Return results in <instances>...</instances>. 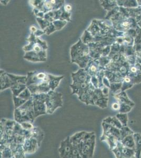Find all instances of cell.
I'll return each mask as SVG.
<instances>
[{
  "mask_svg": "<svg viewBox=\"0 0 141 158\" xmlns=\"http://www.w3.org/2000/svg\"><path fill=\"white\" fill-rule=\"evenodd\" d=\"M15 119L16 122L20 124L25 122H33L35 118L33 102L32 101H27L21 107L15 109Z\"/></svg>",
  "mask_w": 141,
  "mask_h": 158,
  "instance_id": "1",
  "label": "cell"
},
{
  "mask_svg": "<svg viewBox=\"0 0 141 158\" xmlns=\"http://www.w3.org/2000/svg\"><path fill=\"white\" fill-rule=\"evenodd\" d=\"M96 143V135L94 132H86L82 142L77 145L82 158H92Z\"/></svg>",
  "mask_w": 141,
  "mask_h": 158,
  "instance_id": "2",
  "label": "cell"
},
{
  "mask_svg": "<svg viewBox=\"0 0 141 158\" xmlns=\"http://www.w3.org/2000/svg\"><path fill=\"white\" fill-rule=\"evenodd\" d=\"M112 151L116 158H136L135 150L124 147L121 141L118 142L117 146Z\"/></svg>",
  "mask_w": 141,
  "mask_h": 158,
  "instance_id": "3",
  "label": "cell"
},
{
  "mask_svg": "<svg viewBox=\"0 0 141 158\" xmlns=\"http://www.w3.org/2000/svg\"><path fill=\"white\" fill-rule=\"evenodd\" d=\"M73 146L70 141V137H66L60 143L59 152L61 158H72Z\"/></svg>",
  "mask_w": 141,
  "mask_h": 158,
  "instance_id": "4",
  "label": "cell"
},
{
  "mask_svg": "<svg viewBox=\"0 0 141 158\" xmlns=\"http://www.w3.org/2000/svg\"><path fill=\"white\" fill-rule=\"evenodd\" d=\"M47 113L52 114L57 108L62 106V101L61 96L55 94H50L45 101Z\"/></svg>",
  "mask_w": 141,
  "mask_h": 158,
  "instance_id": "5",
  "label": "cell"
},
{
  "mask_svg": "<svg viewBox=\"0 0 141 158\" xmlns=\"http://www.w3.org/2000/svg\"><path fill=\"white\" fill-rule=\"evenodd\" d=\"M47 98H36L33 100L34 118H35L39 115L47 113V106L45 103Z\"/></svg>",
  "mask_w": 141,
  "mask_h": 158,
  "instance_id": "6",
  "label": "cell"
},
{
  "mask_svg": "<svg viewBox=\"0 0 141 158\" xmlns=\"http://www.w3.org/2000/svg\"><path fill=\"white\" fill-rule=\"evenodd\" d=\"M23 146L26 154H33L35 152L39 147L38 141L32 137L26 139Z\"/></svg>",
  "mask_w": 141,
  "mask_h": 158,
  "instance_id": "7",
  "label": "cell"
},
{
  "mask_svg": "<svg viewBox=\"0 0 141 158\" xmlns=\"http://www.w3.org/2000/svg\"><path fill=\"white\" fill-rule=\"evenodd\" d=\"M102 127H103V134L104 135H113L118 139V140L121 141V132L120 130L114 127L107 124L105 122L102 123Z\"/></svg>",
  "mask_w": 141,
  "mask_h": 158,
  "instance_id": "8",
  "label": "cell"
},
{
  "mask_svg": "<svg viewBox=\"0 0 141 158\" xmlns=\"http://www.w3.org/2000/svg\"><path fill=\"white\" fill-rule=\"evenodd\" d=\"M12 151L13 156L15 158H25V153L23 144L12 142L9 146Z\"/></svg>",
  "mask_w": 141,
  "mask_h": 158,
  "instance_id": "9",
  "label": "cell"
},
{
  "mask_svg": "<svg viewBox=\"0 0 141 158\" xmlns=\"http://www.w3.org/2000/svg\"><path fill=\"white\" fill-rule=\"evenodd\" d=\"M100 140L102 141H106L109 145L110 149L111 150L114 149L118 145V142L120 141L118 139L113 135H102L100 138Z\"/></svg>",
  "mask_w": 141,
  "mask_h": 158,
  "instance_id": "10",
  "label": "cell"
},
{
  "mask_svg": "<svg viewBox=\"0 0 141 158\" xmlns=\"http://www.w3.org/2000/svg\"><path fill=\"white\" fill-rule=\"evenodd\" d=\"M86 132H87L86 131H80L72 135L70 137V141L72 144L74 146H77L81 143V142H82L84 140Z\"/></svg>",
  "mask_w": 141,
  "mask_h": 158,
  "instance_id": "11",
  "label": "cell"
},
{
  "mask_svg": "<svg viewBox=\"0 0 141 158\" xmlns=\"http://www.w3.org/2000/svg\"><path fill=\"white\" fill-rule=\"evenodd\" d=\"M135 141V152L136 158H141V134L134 133L133 135Z\"/></svg>",
  "mask_w": 141,
  "mask_h": 158,
  "instance_id": "12",
  "label": "cell"
},
{
  "mask_svg": "<svg viewBox=\"0 0 141 158\" xmlns=\"http://www.w3.org/2000/svg\"><path fill=\"white\" fill-rule=\"evenodd\" d=\"M31 137L35 139L38 141L39 144L40 146L44 138V133L39 128L34 127L31 130Z\"/></svg>",
  "mask_w": 141,
  "mask_h": 158,
  "instance_id": "13",
  "label": "cell"
},
{
  "mask_svg": "<svg viewBox=\"0 0 141 158\" xmlns=\"http://www.w3.org/2000/svg\"><path fill=\"white\" fill-rule=\"evenodd\" d=\"M121 142L124 147L135 150V141L133 135H130L125 137L121 141Z\"/></svg>",
  "mask_w": 141,
  "mask_h": 158,
  "instance_id": "14",
  "label": "cell"
},
{
  "mask_svg": "<svg viewBox=\"0 0 141 158\" xmlns=\"http://www.w3.org/2000/svg\"><path fill=\"white\" fill-rule=\"evenodd\" d=\"M103 122H105L106 123L110 124L113 127H114L118 129H121L123 127V126L122 125L121 122L115 118H107L104 120Z\"/></svg>",
  "mask_w": 141,
  "mask_h": 158,
  "instance_id": "15",
  "label": "cell"
},
{
  "mask_svg": "<svg viewBox=\"0 0 141 158\" xmlns=\"http://www.w3.org/2000/svg\"><path fill=\"white\" fill-rule=\"evenodd\" d=\"M13 156L12 151L9 146L1 149V157L2 158H11Z\"/></svg>",
  "mask_w": 141,
  "mask_h": 158,
  "instance_id": "16",
  "label": "cell"
},
{
  "mask_svg": "<svg viewBox=\"0 0 141 158\" xmlns=\"http://www.w3.org/2000/svg\"><path fill=\"white\" fill-rule=\"evenodd\" d=\"M120 132H121V141L127 136L130 135H134V132L127 126L123 127L121 129H120Z\"/></svg>",
  "mask_w": 141,
  "mask_h": 158,
  "instance_id": "17",
  "label": "cell"
},
{
  "mask_svg": "<svg viewBox=\"0 0 141 158\" xmlns=\"http://www.w3.org/2000/svg\"><path fill=\"white\" fill-rule=\"evenodd\" d=\"M21 125L22 127L23 128V129L27 130H29V131H31L34 128L32 122H23V123H21Z\"/></svg>",
  "mask_w": 141,
  "mask_h": 158,
  "instance_id": "18",
  "label": "cell"
},
{
  "mask_svg": "<svg viewBox=\"0 0 141 158\" xmlns=\"http://www.w3.org/2000/svg\"><path fill=\"white\" fill-rule=\"evenodd\" d=\"M73 146V150L72 158H82V156L81 155L77 146H74V145Z\"/></svg>",
  "mask_w": 141,
  "mask_h": 158,
  "instance_id": "19",
  "label": "cell"
},
{
  "mask_svg": "<svg viewBox=\"0 0 141 158\" xmlns=\"http://www.w3.org/2000/svg\"><path fill=\"white\" fill-rule=\"evenodd\" d=\"M118 120H119V121L121 122L122 125L123 127H126L127 126V118L126 117H123L122 115H118Z\"/></svg>",
  "mask_w": 141,
  "mask_h": 158,
  "instance_id": "20",
  "label": "cell"
},
{
  "mask_svg": "<svg viewBox=\"0 0 141 158\" xmlns=\"http://www.w3.org/2000/svg\"><path fill=\"white\" fill-rule=\"evenodd\" d=\"M112 108L113 109L117 110L119 109V108H120V106H119V104L115 103H114V104H113Z\"/></svg>",
  "mask_w": 141,
  "mask_h": 158,
  "instance_id": "21",
  "label": "cell"
},
{
  "mask_svg": "<svg viewBox=\"0 0 141 158\" xmlns=\"http://www.w3.org/2000/svg\"><path fill=\"white\" fill-rule=\"evenodd\" d=\"M132 71L133 72H135L136 69L135 68H132Z\"/></svg>",
  "mask_w": 141,
  "mask_h": 158,
  "instance_id": "22",
  "label": "cell"
},
{
  "mask_svg": "<svg viewBox=\"0 0 141 158\" xmlns=\"http://www.w3.org/2000/svg\"><path fill=\"white\" fill-rule=\"evenodd\" d=\"M125 81H126V82H129V81H130V79L126 78V79H125Z\"/></svg>",
  "mask_w": 141,
  "mask_h": 158,
  "instance_id": "23",
  "label": "cell"
},
{
  "mask_svg": "<svg viewBox=\"0 0 141 158\" xmlns=\"http://www.w3.org/2000/svg\"><path fill=\"white\" fill-rule=\"evenodd\" d=\"M15 158V156H13V157H12V158Z\"/></svg>",
  "mask_w": 141,
  "mask_h": 158,
  "instance_id": "24",
  "label": "cell"
},
{
  "mask_svg": "<svg viewBox=\"0 0 141 158\" xmlns=\"http://www.w3.org/2000/svg\"><path fill=\"white\" fill-rule=\"evenodd\" d=\"M1 158H2V157H1Z\"/></svg>",
  "mask_w": 141,
  "mask_h": 158,
  "instance_id": "25",
  "label": "cell"
}]
</instances>
